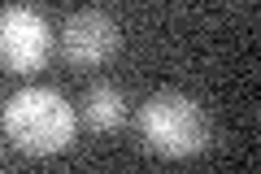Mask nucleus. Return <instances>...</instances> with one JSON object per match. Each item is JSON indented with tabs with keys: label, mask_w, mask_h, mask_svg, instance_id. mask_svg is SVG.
<instances>
[{
	"label": "nucleus",
	"mask_w": 261,
	"mask_h": 174,
	"mask_svg": "<svg viewBox=\"0 0 261 174\" xmlns=\"http://www.w3.org/2000/svg\"><path fill=\"white\" fill-rule=\"evenodd\" d=\"M5 135L31 157H57L74 144V109L61 92L53 87H18V92L5 101Z\"/></svg>",
	"instance_id": "f257e3e1"
},
{
	"label": "nucleus",
	"mask_w": 261,
	"mask_h": 174,
	"mask_svg": "<svg viewBox=\"0 0 261 174\" xmlns=\"http://www.w3.org/2000/svg\"><path fill=\"white\" fill-rule=\"evenodd\" d=\"M140 135L161 157H196L209 148V113L183 92H157L140 105Z\"/></svg>",
	"instance_id": "f03ea898"
},
{
	"label": "nucleus",
	"mask_w": 261,
	"mask_h": 174,
	"mask_svg": "<svg viewBox=\"0 0 261 174\" xmlns=\"http://www.w3.org/2000/svg\"><path fill=\"white\" fill-rule=\"evenodd\" d=\"M53 53V31L48 18L31 5H9L0 9V65L13 74H35L44 70Z\"/></svg>",
	"instance_id": "7ed1b4c3"
},
{
	"label": "nucleus",
	"mask_w": 261,
	"mask_h": 174,
	"mask_svg": "<svg viewBox=\"0 0 261 174\" xmlns=\"http://www.w3.org/2000/svg\"><path fill=\"white\" fill-rule=\"evenodd\" d=\"M122 35H118V22L109 18L105 9H79L65 18L61 27V53L70 65H83V70H92V65H105L113 53H118Z\"/></svg>",
	"instance_id": "20e7f679"
},
{
	"label": "nucleus",
	"mask_w": 261,
	"mask_h": 174,
	"mask_svg": "<svg viewBox=\"0 0 261 174\" xmlns=\"http://www.w3.org/2000/svg\"><path fill=\"white\" fill-rule=\"evenodd\" d=\"M83 122L96 131V135H113V131L126 122V101H122V92L113 87V83H96V87H87V96H83Z\"/></svg>",
	"instance_id": "39448f33"
}]
</instances>
